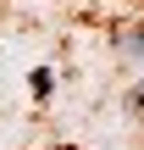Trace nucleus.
Returning <instances> with one entry per match:
<instances>
[{
	"mask_svg": "<svg viewBox=\"0 0 144 150\" xmlns=\"http://www.w3.org/2000/svg\"><path fill=\"white\" fill-rule=\"evenodd\" d=\"M28 83H33V100H50V89H55V72H50V67H33V78H28Z\"/></svg>",
	"mask_w": 144,
	"mask_h": 150,
	"instance_id": "obj_1",
	"label": "nucleus"
},
{
	"mask_svg": "<svg viewBox=\"0 0 144 150\" xmlns=\"http://www.w3.org/2000/svg\"><path fill=\"white\" fill-rule=\"evenodd\" d=\"M122 56H144V28H133V33H128V45H122Z\"/></svg>",
	"mask_w": 144,
	"mask_h": 150,
	"instance_id": "obj_2",
	"label": "nucleus"
},
{
	"mask_svg": "<svg viewBox=\"0 0 144 150\" xmlns=\"http://www.w3.org/2000/svg\"><path fill=\"white\" fill-rule=\"evenodd\" d=\"M128 106H133V111H139V117H144V83H139V89H133V95H128Z\"/></svg>",
	"mask_w": 144,
	"mask_h": 150,
	"instance_id": "obj_3",
	"label": "nucleus"
}]
</instances>
